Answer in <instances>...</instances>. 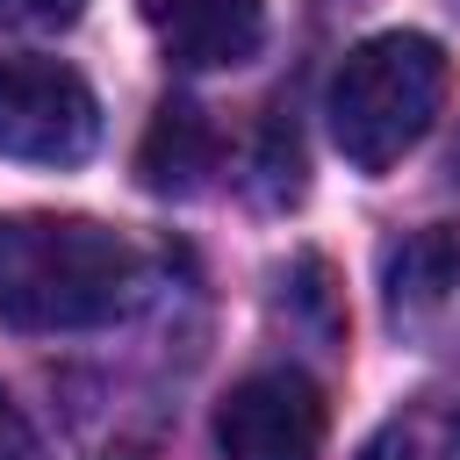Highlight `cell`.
Listing matches in <instances>:
<instances>
[{"label": "cell", "mask_w": 460, "mask_h": 460, "mask_svg": "<svg viewBox=\"0 0 460 460\" xmlns=\"http://www.w3.org/2000/svg\"><path fill=\"white\" fill-rule=\"evenodd\" d=\"M137 252L93 216H0V316L14 331H93L137 295Z\"/></svg>", "instance_id": "obj_1"}, {"label": "cell", "mask_w": 460, "mask_h": 460, "mask_svg": "<svg viewBox=\"0 0 460 460\" xmlns=\"http://www.w3.org/2000/svg\"><path fill=\"white\" fill-rule=\"evenodd\" d=\"M453 65L431 36L417 29H388L367 36L359 50H345V65L331 72V137L359 172H388L402 151H417L446 108Z\"/></svg>", "instance_id": "obj_2"}, {"label": "cell", "mask_w": 460, "mask_h": 460, "mask_svg": "<svg viewBox=\"0 0 460 460\" xmlns=\"http://www.w3.org/2000/svg\"><path fill=\"white\" fill-rule=\"evenodd\" d=\"M101 144L93 86L58 58H0V158L79 165Z\"/></svg>", "instance_id": "obj_3"}, {"label": "cell", "mask_w": 460, "mask_h": 460, "mask_svg": "<svg viewBox=\"0 0 460 460\" xmlns=\"http://www.w3.org/2000/svg\"><path fill=\"white\" fill-rule=\"evenodd\" d=\"M223 460H323V395L295 367L244 374L216 410Z\"/></svg>", "instance_id": "obj_4"}, {"label": "cell", "mask_w": 460, "mask_h": 460, "mask_svg": "<svg viewBox=\"0 0 460 460\" xmlns=\"http://www.w3.org/2000/svg\"><path fill=\"white\" fill-rule=\"evenodd\" d=\"M158 50L187 72H223L259 58L266 43V0H137Z\"/></svg>", "instance_id": "obj_5"}, {"label": "cell", "mask_w": 460, "mask_h": 460, "mask_svg": "<svg viewBox=\"0 0 460 460\" xmlns=\"http://www.w3.org/2000/svg\"><path fill=\"white\" fill-rule=\"evenodd\" d=\"M381 288H388V309H395L402 323L446 309L453 288H460V230H453V223H431V230L395 237V244L381 252Z\"/></svg>", "instance_id": "obj_6"}, {"label": "cell", "mask_w": 460, "mask_h": 460, "mask_svg": "<svg viewBox=\"0 0 460 460\" xmlns=\"http://www.w3.org/2000/svg\"><path fill=\"white\" fill-rule=\"evenodd\" d=\"M216 172V129L194 101H158L144 144H137V180L151 194H194Z\"/></svg>", "instance_id": "obj_7"}, {"label": "cell", "mask_w": 460, "mask_h": 460, "mask_svg": "<svg viewBox=\"0 0 460 460\" xmlns=\"http://www.w3.org/2000/svg\"><path fill=\"white\" fill-rule=\"evenodd\" d=\"M359 460H460V402H402Z\"/></svg>", "instance_id": "obj_8"}, {"label": "cell", "mask_w": 460, "mask_h": 460, "mask_svg": "<svg viewBox=\"0 0 460 460\" xmlns=\"http://www.w3.org/2000/svg\"><path fill=\"white\" fill-rule=\"evenodd\" d=\"M79 7L86 0H0V14L22 29H65V22H79Z\"/></svg>", "instance_id": "obj_9"}, {"label": "cell", "mask_w": 460, "mask_h": 460, "mask_svg": "<svg viewBox=\"0 0 460 460\" xmlns=\"http://www.w3.org/2000/svg\"><path fill=\"white\" fill-rule=\"evenodd\" d=\"M0 460H36V438H29V424L14 417L7 395H0Z\"/></svg>", "instance_id": "obj_10"}, {"label": "cell", "mask_w": 460, "mask_h": 460, "mask_svg": "<svg viewBox=\"0 0 460 460\" xmlns=\"http://www.w3.org/2000/svg\"><path fill=\"white\" fill-rule=\"evenodd\" d=\"M446 165H453V180H460V144H453V158H446Z\"/></svg>", "instance_id": "obj_11"}]
</instances>
